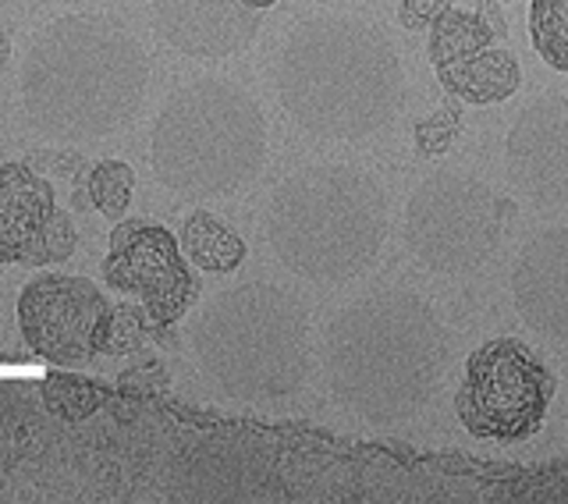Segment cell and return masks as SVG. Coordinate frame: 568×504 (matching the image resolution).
<instances>
[{
	"mask_svg": "<svg viewBox=\"0 0 568 504\" xmlns=\"http://www.w3.org/2000/svg\"><path fill=\"white\" fill-rule=\"evenodd\" d=\"M324 384L369 426H398L434 402L452 363V331L430 302L381 288L342 305L324 327Z\"/></svg>",
	"mask_w": 568,
	"mask_h": 504,
	"instance_id": "6da1fadb",
	"label": "cell"
},
{
	"mask_svg": "<svg viewBox=\"0 0 568 504\" xmlns=\"http://www.w3.org/2000/svg\"><path fill=\"white\" fill-rule=\"evenodd\" d=\"M150 53L106 14L43 26L22 61V111L36 132L89 142L129 129L146 103Z\"/></svg>",
	"mask_w": 568,
	"mask_h": 504,
	"instance_id": "7a4b0ae2",
	"label": "cell"
},
{
	"mask_svg": "<svg viewBox=\"0 0 568 504\" xmlns=\"http://www.w3.org/2000/svg\"><path fill=\"white\" fill-rule=\"evenodd\" d=\"M277 100L316 139H366L402 114L405 68L377 26L316 14L298 22L277 53Z\"/></svg>",
	"mask_w": 568,
	"mask_h": 504,
	"instance_id": "3957f363",
	"label": "cell"
},
{
	"mask_svg": "<svg viewBox=\"0 0 568 504\" xmlns=\"http://www.w3.org/2000/svg\"><path fill=\"white\" fill-rule=\"evenodd\" d=\"M263 228L274 256L292 274L313 284H345L377 263L390 206L369 171L313 164L271 192Z\"/></svg>",
	"mask_w": 568,
	"mask_h": 504,
	"instance_id": "277c9868",
	"label": "cell"
},
{
	"mask_svg": "<svg viewBox=\"0 0 568 504\" xmlns=\"http://www.w3.org/2000/svg\"><path fill=\"white\" fill-rule=\"evenodd\" d=\"M189 349L221 394L245 405L288 399L310 376V305L266 281L213 295L189 323Z\"/></svg>",
	"mask_w": 568,
	"mask_h": 504,
	"instance_id": "5b68a950",
	"label": "cell"
},
{
	"mask_svg": "<svg viewBox=\"0 0 568 504\" xmlns=\"http://www.w3.org/2000/svg\"><path fill=\"white\" fill-rule=\"evenodd\" d=\"M266 164V121L242 85L206 75L160 107L150 132L156 182L185 200H217L253 185Z\"/></svg>",
	"mask_w": 568,
	"mask_h": 504,
	"instance_id": "8992f818",
	"label": "cell"
},
{
	"mask_svg": "<svg viewBox=\"0 0 568 504\" xmlns=\"http://www.w3.org/2000/svg\"><path fill=\"white\" fill-rule=\"evenodd\" d=\"M508 213L494 185L462 171H434L405 203V249L430 274H473L501 249Z\"/></svg>",
	"mask_w": 568,
	"mask_h": 504,
	"instance_id": "52a82bcc",
	"label": "cell"
},
{
	"mask_svg": "<svg viewBox=\"0 0 568 504\" xmlns=\"http://www.w3.org/2000/svg\"><path fill=\"white\" fill-rule=\"evenodd\" d=\"M555 387V373L529 345L494 337L466 359L455 416L479 441L519 444L544 426Z\"/></svg>",
	"mask_w": 568,
	"mask_h": 504,
	"instance_id": "ba28073f",
	"label": "cell"
},
{
	"mask_svg": "<svg viewBox=\"0 0 568 504\" xmlns=\"http://www.w3.org/2000/svg\"><path fill=\"white\" fill-rule=\"evenodd\" d=\"M103 274L118 292L139 295L142 310L153 323H174L195 295L192 270L182 249H178V239L160 224L146 221L114 228Z\"/></svg>",
	"mask_w": 568,
	"mask_h": 504,
	"instance_id": "9c48e42d",
	"label": "cell"
},
{
	"mask_svg": "<svg viewBox=\"0 0 568 504\" xmlns=\"http://www.w3.org/2000/svg\"><path fill=\"white\" fill-rule=\"evenodd\" d=\"M111 305L82 278H40L18 299V323L36 355L50 363H82L100 349Z\"/></svg>",
	"mask_w": 568,
	"mask_h": 504,
	"instance_id": "30bf717a",
	"label": "cell"
},
{
	"mask_svg": "<svg viewBox=\"0 0 568 504\" xmlns=\"http://www.w3.org/2000/svg\"><path fill=\"white\" fill-rule=\"evenodd\" d=\"M505 168L529 203L568 206V97H537L523 107L505 139Z\"/></svg>",
	"mask_w": 568,
	"mask_h": 504,
	"instance_id": "8fae6325",
	"label": "cell"
},
{
	"mask_svg": "<svg viewBox=\"0 0 568 504\" xmlns=\"http://www.w3.org/2000/svg\"><path fill=\"white\" fill-rule=\"evenodd\" d=\"M511 302L529 331L568 345V224L537 231L511 263Z\"/></svg>",
	"mask_w": 568,
	"mask_h": 504,
	"instance_id": "7c38bea8",
	"label": "cell"
},
{
	"mask_svg": "<svg viewBox=\"0 0 568 504\" xmlns=\"http://www.w3.org/2000/svg\"><path fill=\"white\" fill-rule=\"evenodd\" d=\"M153 29L185 58L221 61L256 40L260 11L248 0H153Z\"/></svg>",
	"mask_w": 568,
	"mask_h": 504,
	"instance_id": "4fadbf2b",
	"label": "cell"
},
{
	"mask_svg": "<svg viewBox=\"0 0 568 504\" xmlns=\"http://www.w3.org/2000/svg\"><path fill=\"white\" fill-rule=\"evenodd\" d=\"M53 210V192L43 178L18 164L0 168V256L18 260Z\"/></svg>",
	"mask_w": 568,
	"mask_h": 504,
	"instance_id": "5bb4252c",
	"label": "cell"
},
{
	"mask_svg": "<svg viewBox=\"0 0 568 504\" xmlns=\"http://www.w3.org/2000/svg\"><path fill=\"white\" fill-rule=\"evenodd\" d=\"M440 85L462 103H505L508 97L519 93L523 85V64L511 50L501 47H484L462 58L448 68H437Z\"/></svg>",
	"mask_w": 568,
	"mask_h": 504,
	"instance_id": "9a60e30c",
	"label": "cell"
},
{
	"mask_svg": "<svg viewBox=\"0 0 568 504\" xmlns=\"http://www.w3.org/2000/svg\"><path fill=\"white\" fill-rule=\"evenodd\" d=\"M182 249L185 256L206 270V274H231L245 263V242L231 231L227 224H221L210 213H192L182 228Z\"/></svg>",
	"mask_w": 568,
	"mask_h": 504,
	"instance_id": "2e32d148",
	"label": "cell"
},
{
	"mask_svg": "<svg viewBox=\"0 0 568 504\" xmlns=\"http://www.w3.org/2000/svg\"><path fill=\"white\" fill-rule=\"evenodd\" d=\"M490 40L494 36L484 26V18L448 8L430 26V61H434V68H448L462 58H469V53L490 47Z\"/></svg>",
	"mask_w": 568,
	"mask_h": 504,
	"instance_id": "e0dca14e",
	"label": "cell"
},
{
	"mask_svg": "<svg viewBox=\"0 0 568 504\" xmlns=\"http://www.w3.org/2000/svg\"><path fill=\"white\" fill-rule=\"evenodd\" d=\"M529 36L550 68L568 71V0H532Z\"/></svg>",
	"mask_w": 568,
	"mask_h": 504,
	"instance_id": "ac0fdd59",
	"label": "cell"
},
{
	"mask_svg": "<svg viewBox=\"0 0 568 504\" xmlns=\"http://www.w3.org/2000/svg\"><path fill=\"white\" fill-rule=\"evenodd\" d=\"M132 189H135V171L129 164H121V160H103L89 174V200L111 221H118L129 210Z\"/></svg>",
	"mask_w": 568,
	"mask_h": 504,
	"instance_id": "d6986e66",
	"label": "cell"
},
{
	"mask_svg": "<svg viewBox=\"0 0 568 504\" xmlns=\"http://www.w3.org/2000/svg\"><path fill=\"white\" fill-rule=\"evenodd\" d=\"M71 249H75V228H71V218L64 210H53L47 218V224L32 235V242L18 252V263L47 266V263L68 260Z\"/></svg>",
	"mask_w": 568,
	"mask_h": 504,
	"instance_id": "ffe728a7",
	"label": "cell"
},
{
	"mask_svg": "<svg viewBox=\"0 0 568 504\" xmlns=\"http://www.w3.org/2000/svg\"><path fill=\"white\" fill-rule=\"evenodd\" d=\"M43 399H47V409L53 416L61 420H85L93 416L97 405H100V387L79 381V376H50L43 384Z\"/></svg>",
	"mask_w": 568,
	"mask_h": 504,
	"instance_id": "44dd1931",
	"label": "cell"
},
{
	"mask_svg": "<svg viewBox=\"0 0 568 504\" xmlns=\"http://www.w3.org/2000/svg\"><path fill=\"white\" fill-rule=\"evenodd\" d=\"M142 341V310H132V305H118L111 310L103 323V334H100V352H111V355H124V352H135Z\"/></svg>",
	"mask_w": 568,
	"mask_h": 504,
	"instance_id": "7402d4cb",
	"label": "cell"
},
{
	"mask_svg": "<svg viewBox=\"0 0 568 504\" xmlns=\"http://www.w3.org/2000/svg\"><path fill=\"white\" fill-rule=\"evenodd\" d=\"M458 129H462V118L455 111V103H448L440 114H434V118H426V121L416 124V147H419V153H444L455 142Z\"/></svg>",
	"mask_w": 568,
	"mask_h": 504,
	"instance_id": "603a6c76",
	"label": "cell"
},
{
	"mask_svg": "<svg viewBox=\"0 0 568 504\" xmlns=\"http://www.w3.org/2000/svg\"><path fill=\"white\" fill-rule=\"evenodd\" d=\"M448 8H452V0H402L398 18L405 29H430Z\"/></svg>",
	"mask_w": 568,
	"mask_h": 504,
	"instance_id": "cb8c5ba5",
	"label": "cell"
},
{
	"mask_svg": "<svg viewBox=\"0 0 568 504\" xmlns=\"http://www.w3.org/2000/svg\"><path fill=\"white\" fill-rule=\"evenodd\" d=\"M476 14L484 18V26L490 29V36H505V32H508V18L501 14V8H497L494 0H484Z\"/></svg>",
	"mask_w": 568,
	"mask_h": 504,
	"instance_id": "d4e9b609",
	"label": "cell"
},
{
	"mask_svg": "<svg viewBox=\"0 0 568 504\" xmlns=\"http://www.w3.org/2000/svg\"><path fill=\"white\" fill-rule=\"evenodd\" d=\"M11 61V43H8V36L0 32V68H4Z\"/></svg>",
	"mask_w": 568,
	"mask_h": 504,
	"instance_id": "484cf974",
	"label": "cell"
},
{
	"mask_svg": "<svg viewBox=\"0 0 568 504\" xmlns=\"http://www.w3.org/2000/svg\"><path fill=\"white\" fill-rule=\"evenodd\" d=\"M271 4H274V0H248V8H256V11L260 8H271Z\"/></svg>",
	"mask_w": 568,
	"mask_h": 504,
	"instance_id": "4316f807",
	"label": "cell"
},
{
	"mask_svg": "<svg viewBox=\"0 0 568 504\" xmlns=\"http://www.w3.org/2000/svg\"><path fill=\"white\" fill-rule=\"evenodd\" d=\"M565 409H568V381H565Z\"/></svg>",
	"mask_w": 568,
	"mask_h": 504,
	"instance_id": "83f0119b",
	"label": "cell"
},
{
	"mask_svg": "<svg viewBox=\"0 0 568 504\" xmlns=\"http://www.w3.org/2000/svg\"><path fill=\"white\" fill-rule=\"evenodd\" d=\"M0 263H4V256H0Z\"/></svg>",
	"mask_w": 568,
	"mask_h": 504,
	"instance_id": "f1b7e54d",
	"label": "cell"
}]
</instances>
